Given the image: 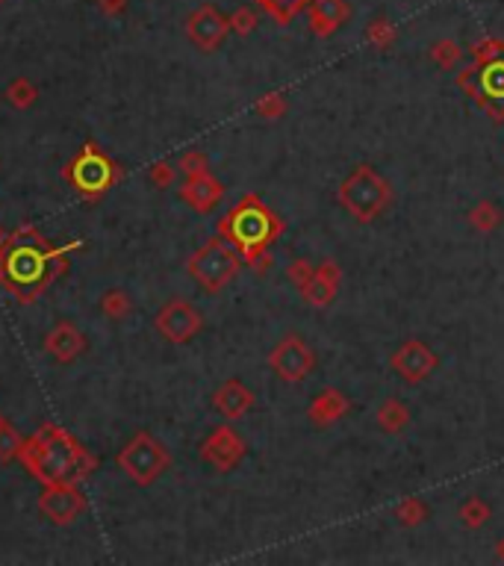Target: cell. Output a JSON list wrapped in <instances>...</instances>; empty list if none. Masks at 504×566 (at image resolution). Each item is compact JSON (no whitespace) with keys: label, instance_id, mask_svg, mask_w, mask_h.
<instances>
[{"label":"cell","instance_id":"6da1fadb","mask_svg":"<svg viewBox=\"0 0 504 566\" xmlns=\"http://www.w3.org/2000/svg\"><path fill=\"white\" fill-rule=\"evenodd\" d=\"M83 242L51 245L36 225H21L0 248V286L21 304H36L68 272L71 254Z\"/></svg>","mask_w":504,"mask_h":566},{"label":"cell","instance_id":"7a4b0ae2","mask_svg":"<svg viewBox=\"0 0 504 566\" xmlns=\"http://www.w3.org/2000/svg\"><path fill=\"white\" fill-rule=\"evenodd\" d=\"M18 463L42 487H51V484H83L98 469V457L71 431L54 425V422H45L36 434L24 439Z\"/></svg>","mask_w":504,"mask_h":566},{"label":"cell","instance_id":"3957f363","mask_svg":"<svg viewBox=\"0 0 504 566\" xmlns=\"http://www.w3.org/2000/svg\"><path fill=\"white\" fill-rule=\"evenodd\" d=\"M286 222L260 195L239 198L234 207L221 216L219 236L230 248H236L242 263L251 266V272L266 275L271 268V245L284 236Z\"/></svg>","mask_w":504,"mask_h":566},{"label":"cell","instance_id":"277c9868","mask_svg":"<svg viewBox=\"0 0 504 566\" xmlns=\"http://www.w3.org/2000/svg\"><path fill=\"white\" fill-rule=\"evenodd\" d=\"M472 62L460 69L454 83L478 103L492 119V124L504 121V38L483 36L472 47Z\"/></svg>","mask_w":504,"mask_h":566},{"label":"cell","instance_id":"5b68a950","mask_svg":"<svg viewBox=\"0 0 504 566\" xmlns=\"http://www.w3.org/2000/svg\"><path fill=\"white\" fill-rule=\"evenodd\" d=\"M124 171L98 142H86V145L65 162L62 180L83 198L86 204H98L110 192L121 184Z\"/></svg>","mask_w":504,"mask_h":566},{"label":"cell","instance_id":"8992f818","mask_svg":"<svg viewBox=\"0 0 504 566\" xmlns=\"http://www.w3.org/2000/svg\"><path fill=\"white\" fill-rule=\"evenodd\" d=\"M392 198H395L392 184L375 166H357L336 189L339 207L348 216H354V222L360 225L381 218L392 207Z\"/></svg>","mask_w":504,"mask_h":566},{"label":"cell","instance_id":"52a82bcc","mask_svg":"<svg viewBox=\"0 0 504 566\" xmlns=\"http://www.w3.org/2000/svg\"><path fill=\"white\" fill-rule=\"evenodd\" d=\"M239 266L242 257L236 248H230L221 236H212L186 260V272L201 283L203 292L216 295L239 275Z\"/></svg>","mask_w":504,"mask_h":566},{"label":"cell","instance_id":"ba28073f","mask_svg":"<svg viewBox=\"0 0 504 566\" xmlns=\"http://www.w3.org/2000/svg\"><path fill=\"white\" fill-rule=\"evenodd\" d=\"M115 463L136 487H151L166 475V469L171 466V455L157 437L148 434V431H139L119 452Z\"/></svg>","mask_w":504,"mask_h":566},{"label":"cell","instance_id":"9c48e42d","mask_svg":"<svg viewBox=\"0 0 504 566\" xmlns=\"http://www.w3.org/2000/svg\"><path fill=\"white\" fill-rule=\"evenodd\" d=\"M153 328H157L162 340H169L174 345H186L201 333L203 316L198 313V307L189 304L186 299H171L169 304L160 307L157 319H153Z\"/></svg>","mask_w":504,"mask_h":566},{"label":"cell","instance_id":"30bf717a","mask_svg":"<svg viewBox=\"0 0 504 566\" xmlns=\"http://www.w3.org/2000/svg\"><path fill=\"white\" fill-rule=\"evenodd\" d=\"M269 366H271V372H275L280 381L302 383L310 375V372H313V366H316V354H313V349H310V345L302 337H295V333H286V337L280 340L275 349H271Z\"/></svg>","mask_w":504,"mask_h":566},{"label":"cell","instance_id":"8fae6325","mask_svg":"<svg viewBox=\"0 0 504 566\" xmlns=\"http://www.w3.org/2000/svg\"><path fill=\"white\" fill-rule=\"evenodd\" d=\"M390 366H392L395 375L404 378V383H410V387H413V383L428 381L434 372L440 369V357L425 340L410 337V340H404L399 349L392 351Z\"/></svg>","mask_w":504,"mask_h":566},{"label":"cell","instance_id":"7c38bea8","mask_svg":"<svg viewBox=\"0 0 504 566\" xmlns=\"http://www.w3.org/2000/svg\"><path fill=\"white\" fill-rule=\"evenodd\" d=\"M38 513L47 516V522L60 525V529L77 522L86 513V496L80 490V484L45 487L42 496H38Z\"/></svg>","mask_w":504,"mask_h":566},{"label":"cell","instance_id":"4fadbf2b","mask_svg":"<svg viewBox=\"0 0 504 566\" xmlns=\"http://www.w3.org/2000/svg\"><path fill=\"white\" fill-rule=\"evenodd\" d=\"M245 452H248V446H245V439L239 437V431L230 425H219V428H212V434L207 439H203L201 460L210 463L216 472H230V469H236L242 463Z\"/></svg>","mask_w":504,"mask_h":566},{"label":"cell","instance_id":"5bb4252c","mask_svg":"<svg viewBox=\"0 0 504 566\" xmlns=\"http://www.w3.org/2000/svg\"><path fill=\"white\" fill-rule=\"evenodd\" d=\"M227 33H230L227 15H221L219 9L210 6V4L198 6L195 12L186 18V36H189V42L195 45L198 51H203V53L216 51V47L227 38Z\"/></svg>","mask_w":504,"mask_h":566},{"label":"cell","instance_id":"9a60e30c","mask_svg":"<svg viewBox=\"0 0 504 566\" xmlns=\"http://www.w3.org/2000/svg\"><path fill=\"white\" fill-rule=\"evenodd\" d=\"M304 12H307L310 33L318 38H331L339 27L348 24L351 4H348V0H310Z\"/></svg>","mask_w":504,"mask_h":566},{"label":"cell","instance_id":"2e32d148","mask_svg":"<svg viewBox=\"0 0 504 566\" xmlns=\"http://www.w3.org/2000/svg\"><path fill=\"white\" fill-rule=\"evenodd\" d=\"M180 198L186 201V204L195 209V213L207 216L212 207L219 204L221 198H225V184L207 171V175H198V177H186L180 186Z\"/></svg>","mask_w":504,"mask_h":566},{"label":"cell","instance_id":"e0dca14e","mask_svg":"<svg viewBox=\"0 0 504 566\" xmlns=\"http://www.w3.org/2000/svg\"><path fill=\"white\" fill-rule=\"evenodd\" d=\"M348 414H351V398L336 387H325L307 407V419L313 422L316 428H331Z\"/></svg>","mask_w":504,"mask_h":566},{"label":"cell","instance_id":"ac0fdd59","mask_svg":"<svg viewBox=\"0 0 504 566\" xmlns=\"http://www.w3.org/2000/svg\"><path fill=\"white\" fill-rule=\"evenodd\" d=\"M45 351L51 354L56 363H71L77 357H83L86 351V337L80 328L71 322H56L45 337Z\"/></svg>","mask_w":504,"mask_h":566},{"label":"cell","instance_id":"d6986e66","mask_svg":"<svg viewBox=\"0 0 504 566\" xmlns=\"http://www.w3.org/2000/svg\"><path fill=\"white\" fill-rule=\"evenodd\" d=\"M212 405H216V410L227 422H239L242 416H248L251 407H254V392H251L242 381L230 378L212 392Z\"/></svg>","mask_w":504,"mask_h":566},{"label":"cell","instance_id":"ffe728a7","mask_svg":"<svg viewBox=\"0 0 504 566\" xmlns=\"http://www.w3.org/2000/svg\"><path fill=\"white\" fill-rule=\"evenodd\" d=\"M410 407L404 405L401 398H386L377 405V414H375V422H377V428L384 431V434H392V437H399L407 431V425H410Z\"/></svg>","mask_w":504,"mask_h":566},{"label":"cell","instance_id":"44dd1931","mask_svg":"<svg viewBox=\"0 0 504 566\" xmlns=\"http://www.w3.org/2000/svg\"><path fill=\"white\" fill-rule=\"evenodd\" d=\"M469 225H472V230L475 234H496V230L501 227V222H504V213H501V207L496 204V201H490V198H483V201H478V204H475L472 209H469Z\"/></svg>","mask_w":504,"mask_h":566},{"label":"cell","instance_id":"7402d4cb","mask_svg":"<svg viewBox=\"0 0 504 566\" xmlns=\"http://www.w3.org/2000/svg\"><path fill=\"white\" fill-rule=\"evenodd\" d=\"M428 56H431V62L437 65V69H442V71H458V65L463 60V47H460L458 38L445 36V38H437V42L431 45Z\"/></svg>","mask_w":504,"mask_h":566},{"label":"cell","instance_id":"603a6c76","mask_svg":"<svg viewBox=\"0 0 504 566\" xmlns=\"http://www.w3.org/2000/svg\"><path fill=\"white\" fill-rule=\"evenodd\" d=\"M254 4H260V9L271 18V21L277 24H293L298 15L304 12L310 0H254Z\"/></svg>","mask_w":504,"mask_h":566},{"label":"cell","instance_id":"cb8c5ba5","mask_svg":"<svg viewBox=\"0 0 504 566\" xmlns=\"http://www.w3.org/2000/svg\"><path fill=\"white\" fill-rule=\"evenodd\" d=\"M366 42L377 47V51H390V47L399 42V27L386 15H377L369 21V27H366Z\"/></svg>","mask_w":504,"mask_h":566},{"label":"cell","instance_id":"d4e9b609","mask_svg":"<svg viewBox=\"0 0 504 566\" xmlns=\"http://www.w3.org/2000/svg\"><path fill=\"white\" fill-rule=\"evenodd\" d=\"M4 98L9 101V107L24 112L38 101V89H36V83L30 80V77H15V80L4 89Z\"/></svg>","mask_w":504,"mask_h":566},{"label":"cell","instance_id":"484cf974","mask_svg":"<svg viewBox=\"0 0 504 566\" xmlns=\"http://www.w3.org/2000/svg\"><path fill=\"white\" fill-rule=\"evenodd\" d=\"M101 313L112 322H124L133 313V299L124 290H106L101 295Z\"/></svg>","mask_w":504,"mask_h":566},{"label":"cell","instance_id":"4316f807","mask_svg":"<svg viewBox=\"0 0 504 566\" xmlns=\"http://www.w3.org/2000/svg\"><path fill=\"white\" fill-rule=\"evenodd\" d=\"M395 520H399L401 525H407V529H416V525H422L425 520H428V504L422 502V498H413L407 496L401 498L399 504H395Z\"/></svg>","mask_w":504,"mask_h":566},{"label":"cell","instance_id":"83f0119b","mask_svg":"<svg viewBox=\"0 0 504 566\" xmlns=\"http://www.w3.org/2000/svg\"><path fill=\"white\" fill-rule=\"evenodd\" d=\"M458 516H460V522L467 525L469 531H475V529H481L483 522H490L492 511H490V504L483 502V498H478V496H469L467 502L460 504Z\"/></svg>","mask_w":504,"mask_h":566},{"label":"cell","instance_id":"f1b7e54d","mask_svg":"<svg viewBox=\"0 0 504 566\" xmlns=\"http://www.w3.org/2000/svg\"><path fill=\"white\" fill-rule=\"evenodd\" d=\"M336 292H339V286H334V283H327L325 277H313V281H310V286H304L302 290V299L310 304V307H316V310H322V307H327L334 299H336Z\"/></svg>","mask_w":504,"mask_h":566},{"label":"cell","instance_id":"f546056e","mask_svg":"<svg viewBox=\"0 0 504 566\" xmlns=\"http://www.w3.org/2000/svg\"><path fill=\"white\" fill-rule=\"evenodd\" d=\"M254 112L266 121H280L289 112V101L286 92H266L263 98L254 103Z\"/></svg>","mask_w":504,"mask_h":566},{"label":"cell","instance_id":"4dcf8cb0","mask_svg":"<svg viewBox=\"0 0 504 566\" xmlns=\"http://www.w3.org/2000/svg\"><path fill=\"white\" fill-rule=\"evenodd\" d=\"M21 446H24V437L18 434L9 422H4V425H0V463H12V460H18Z\"/></svg>","mask_w":504,"mask_h":566},{"label":"cell","instance_id":"1f68e13d","mask_svg":"<svg viewBox=\"0 0 504 566\" xmlns=\"http://www.w3.org/2000/svg\"><path fill=\"white\" fill-rule=\"evenodd\" d=\"M230 21V33H236L239 38H248L257 30V12L251 6H239L234 15H227Z\"/></svg>","mask_w":504,"mask_h":566},{"label":"cell","instance_id":"d6a6232c","mask_svg":"<svg viewBox=\"0 0 504 566\" xmlns=\"http://www.w3.org/2000/svg\"><path fill=\"white\" fill-rule=\"evenodd\" d=\"M178 171H183V177H198L210 171V160L203 151H186L178 162Z\"/></svg>","mask_w":504,"mask_h":566},{"label":"cell","instance_id":"836d02e7","mask_svg":"<svg viewBox=\"0 0 504 566\" xmlns=\"http://www.w3.org/2000/svg\"><path fill=\"white\" fill-rule=\"evenodd\" d=\"M286 277H289V283L302 292L304 286H310V281L316 277V266L310 260H293V263H289V268H286Z\"/></svg>","mask_w":504,"mask_h":566},{"label":"cell","instance_id":"e575fe53","mask_svg":"<svg viewBox=\"0 0 504 566\" xmlns=\"http://www.w3.org/2000/svg\"><path fill=\"white\" fill-rule=\"evenodd\" d=\"M148 177L157 189H169V186H174V180H178V168H174L169 160H157L148 168Z\"/></svg>","mask_w":504,"mask_h":566},{"label":"cell","instance_id":"d590c367","mask_svg":"<svg viewBox=\"0 0 504 566\" xmlns=\"http://www.w3.org/2000/svg\"><path fill=\"white\" fill-rule=\"evenodd\" d=\"M316 275L318 277H325L327 283H334V286H343V268H339L336 260H322L316 266Z\"/></svg>","mask_w":504,"mask_h":566},{"label":"cell","instance_id":"8d00e7d4","mask_svg":"<svg viewBox=\"0 0 504 566\" xmlns=\"http://www.w3.org/2000/svg\"><path fill=\"white\" fill-rule=\"evenodd\" d=\"M98 9L106 18H119L128 9V0H98Z\"/></svg>","mask_w":504,"mask_h":566},{"label":"cell","instance_id":"74e56055","mask_svg":"<svg viewBox=\"0 0 504 566\" xmlns=\"http://www.w3.org/2000/svg\"><path fill=\"white\" fill-rule=\"evenodd\" d=\"M496 558H499V561L504 563V537H501V540L496 543Z\"/></svg>","mask_w":504,"mask_h":566},{"label":"cell","instance_id":"f35d334b","mask_svg":"<svg viewBox=\"0 0 504 566\" xmlns=\"http://www.w3.org/2000/svg\"><path fill=\"white\" fill-rule=\"evenodd\" d=\"M6 236H9V234H6V230H4V227H0V248H4V242H6Z\"/></svg>","mask_w":504,"mask_h":566},{"label":"cell","instance_id":"ab89813d","mask_svg":"<svg viewBox=\"0 0 504 566\" xmlns=\"http://www.w3.org/2000/svg\"><path fill=\"white\" fill-rule=\"evenodd\" d=\"M4 422H6V416H4V414H0V425H4Z\"/></svg>","mask_w":504,"mask_h":566},{"label":"cell","instance_id":"60d3db41","mask_svg":"<svg viewBox=\"0 0 504 566\" xmlns=\"http://www.w3.org/2000/svg\"><path fill=\"white\" fill-rule=\"evenodd\" d=\"M0 4H4V0H0Z\"/></svg>","mask_w":504,"mask_h":566}]
</instances>
